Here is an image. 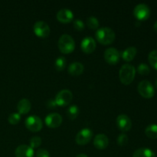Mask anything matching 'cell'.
Masks as SVG:
<instances>
[{
	"label": "cell",
	"instance_id": "cell-1",
	"mask_svg": "<svg viewBox=\"0 0 157 157\" xmlns=\"http://www.w3.org/2000/svg\"><path fill=\"white\" fill-rule=\"evenodd\" d=\"M97 41L102 44H110L114 41L116 35L113 29L108 27H103L98 29L95 33Z\"/></svg>",
	"mask_w": 157,
	"mask_h": 157
},
{
	"label": "cell",
	"instance_id": "cell-2",
	"mask_svg": "<svg viewBox=\"0 0 157 157\" xmlns=\"http://www.w3.org/2000/svg\"><path fill=\"white\" fill-rule=\"evenodd\" d=\"M136 75V69L134 66L130 64L122 65L119 71V78L121 83L124 85H129L133 82Z\"/></svg>",
	"mask_w": 157,
	"mask_h": 157
},
{
	"label": "cell",
	"instance_id": "cell-3",
	"mask_svg": "<svg viewBox=\"0 0 157 157\" xmlns=\"http://www.w3.org/2000/svg\"><path fill=\"white\" fill-rule=\"evenodd\" d=\"M58 48L63 54L71 53L75 48V42L74 38L67 34H64L58 39Z\"/></svg>",
	"mask_w": 157,
	"mask_h": 157
},
{
	"label": "cell",
	"instance_id": "cell-4",
	"mask_svg": "<svg viewBox=\"0 0 157 157\" xmlns=\"http://www.w3.org/2000/svg\"><path fill=\"white\" fill-rule=\"evenodd\" d=\"M137 90L143 98H147V99H150L155 94L154 87L150 81H147V80H144V81L140 82V84H138Z\"/></svg>",
	"mask_w": 157,
	"mask_h": 157
},
{
	"label": "cell",
	"instance_id": "cell-5",
	"mask_svg": "<svg viewBox=\"0 0 157 157\" xmlns=\"http://www.w3.org/2000/svg\"><path fill=\"white\" fill-rule=\"evenodd\" d=\"M73 99V94L71 90L67 89H64L57 94L55 97V103L57 106H61V107H64L71 104Z\"/></svg>",
	"mask_w": 157,
	"mask_h": 157
},
{
	"label": "cell",
	"instance_id": "cell-6",
	"mask_svg": "<svg viewBox=\"0 0 157 157\" xmlns=\"http://www.w3.org/2000/svg\"><path fill=\"white\" fill-rule=\"evenodd\" d=\"M133 15L135 18H137L140 21H144L150 18V9L147 5L140 3L135 6L133 9Z\"/></svg>",
	"mask_w": 157,
	"mask_h": 157
},
{
	"label": "cell",
	"instance_id": "cell-7",
	"mask_svg": "<svg viewBox=\"0 0 157 157\" xmlns=\"http://www.w3.org/2000/svg\"><path fill=\"white\" fill-rule=\"evenodd\" d=\"M25 124L27 129L32 132H38L41 130L43 127L42 121L38 116L32 115L26 118Z\"/></svg>",
	"mask_w": 157,
	"mask_h": 157
},
{
	"label": "cell",
	"instance_id": "cell-8",
	"mask_svg": "<svg viewBox=\"0 0 157 157\" xmlns=\"http://www.w3.org/2000/svg\"><path fill=\"white\" fill-rule=\"evenodd\" d=\"M34 33L39 38H47L50 34V27L48 25L43 21H38L34 24Z\"/></svg>",
	"mask_w": 157,
	"mask_h": 157
},
{
	"label": "cell",
	"instance_id": "cell-9",
	"mask_svg": "<svg viewBox=\"0 0 157 157\" xmlns=\"http://www.w3.org/2000/svg\"><path fill=\"white\" fill-rule=\"evenodd\" d=\"M92 136H93L92 130L89 128H84L77 133L75 141L78 145H85L90 142Z\"/></svg>",
	"mask_w": 157,
	"mask_h": 157
},
{
	"label": "cell",
	"instance_id": "cell-10",
	"mask_svg": "<svg viewBox=\"0 0 157 157\" xmlns=\"http://www.w3.org/2000/svg\"><path fill=\"white\" fill-rule=\"evenodd\" d=\"M121 53L115 48H109L104 52V59L108 64H115L120 61Z\"/></svg>",
	"mask_w": 157,
	"mask_h": 157
},
{
	"label": "cell",
	"instance_id": "cell-11",
	"mask_svg": "<svg viewBox=\"0 0 157 157\" xmlns=\"http://www.w3.org/2000/svg\"><path fill=\"white\" fill-rule=\"evenodd\" d=\"M45 124L49 127V128H58L60 127L62 123L63 119L61 114L58 113H49L46 116Z\"/></svg>",
	"mask_w": 157,
	"mask_h": 157
},
{
	"label": "cell",
	"instance_id": "cell-12",
	"mask_svg": "<svg viewBox=\"0 0 157 157\" xmlns=\"http://www.w3.org/2000/svg\"><path fill=\"white\" fill-rule=\"evenodd\" d=\"M117 125L121 131L127 132L131 129L132 121L127 115L120 114L117 117Z\"/></svg>",
	"mask_w": 157,
	"mask_h": 157
},
{
	"label": "cell",
	"instance_id": "cell-13",
	"mask_svg": "<svg viewBox=\"0 0 157 157\" xmlns=\"http://www.w3.org/2000/svg\"><path fill=\"white\" fill-rule=\"evenodd\" d=\"M96 41L92 37L87 36L84 38L81 41V48L83 52L86 54H90L93 52H94L96 48Z\"/></svg>",
	"mask_w": 157,
	"mask_h": 157
},
{
	"label": "cell",
	"instance_id": "cell-14",
	"mask_svg": "<svg viewBox=\"0 0 157 157\" xmlns=\"http://www.w3.org/2000/svg\"><path fill=\"white\" fill-rule=\"evenodd\" d=\"M15 154L16 157H34L35 152L30 146L20 145L15 149Z\"/></svg>",
	"mask_w": 157,
	"mask_h": 157
},
{
	"label": "cell",
	"instance_id": "cell-15",
	"mask_svg": "<svg viewBox=\"0 0 157 157\" xmlns=\"http://www.w3.org/2000/svg\"><path fill=\"white\" fill-rule=\"evenodd\" d=\"M74 14L68 9H60L57 13V19L61 23H69L73 20Z\"/></svg>",
	"mask_w": 157,
	"mask_h": 157
},
{
	"label": "cell",
	"instance_id": "cell-16",
	"mask_svg": "<svg viewBox=\"0 0 157 157\" xmlns=\"http://www.w3.org/2000/svg\"><path fill=\"white\" fill-rule=\"evenodd\" d=\"M109 144V139L104 133H99L94 139V145L98 150H104Z\"/></svg>",
	"mask_w": 157,
	"mask_h": 157
},
{
	"label": "cell",
	"instance_id": "cell-17",
	"mask_svg": "<svg viewBox=\"0 0 157 157\" xmlns=\"http://www.w3.org/2000/svg\"><path fill=\"white\" fill-rule=\"evenodd\" d=\"M32 107V104L29 100L26 98H22L18 101L17 104V110L19 114H26L29 113Z\"/></svg>",
	"mask_w": 157,
	"mask_h": 157
},
{
	"label": "cell",
	"instance_id": "cell-18",
	"mask_svg": "<svg viewBox=\"0 0 157 157\" xmlns=\"http://www.w3.org/2000/svg\"><path fill=\"white\" fill-rule=\"evenodd\" d=\"M84 70V67L83 65V64H81V62H78V61H75L73 62L72 64H71L69 65L68 69V73L71 75H73V76H78V75H81L83 73Z\"/></svg>",
	"mask_w": 157,
	"mask_h": 157
},
{
	"label": "cell",
	"instance_id": "cell-19",
	"mask_svg": "<svg viewBox=\"0 0 157 157\" xmlns=\"http://www.w3.org/2000/svg\"><path fill=\"white\" fill-rule=\"evenodd\" d=\"M136 53H137V49L136 47H129L126 48L125 50L123 51L121 53V56H122L123 59L126 61H131L133 58L136 56Z\"/></svg>",
	"mask_w": 157,
	"mask_h": 157
},
{
	"label": "cell",
	"instance_id": "cell-20",
	"mask_svg": "<svg viewBox=\"0 0 157 157\" xmlns=\"http://www.w3.org/2000/svg\"><path fill=\"white\" fill-rule=\"evenodd\" d=\"M133 157H156V153L149 148H140L133 153Z\"/></svg>",
	"mask_w": 157,
	"mask_h": 157
},
{
	"label": "cell",
	"instance_id": "cell-21",
	"mask_svg": "<svg viewBox=\"0 0 157 157\" xmlns=\"http://www.w3.org/2000/svg\"><path fill=\"white\" fill-rule=\"evenodd\" d=\"M145 133L147 137L150 139H157V124H150L147 126Z\"/></svg>",
	"mask_w": 157,
	"mask_h": 157
},
{
	"label": "cell",
	"instance_id": "cell-22",
	"mask_svg": "<svg viewBox=\"0 0 157 157\" xmlns=\"http://www.w3.org/2000/svg\"><path fill=\"white\" fill-rule=\"evenodd\" d=\"M66 64H67V61H66V58L64 57L60 56L55 60V69L58 71H61L64 70L66 67Z\"/></svg>",
	"mask_w": 157,
	"mask_h": 157
},
{
	"label": "cell",
	"instance_id": "cell-23",
	"mask_svg": "<svg viewBox=\"0 0 157 157\" xmlns=\"http://www.w3.org/2000/svg\"><path fill=\"white\" fill-rule=\"evenodd\" d=\"M79 114V108L76 105H71L67 110V117L70 120H75Z\"/></svg>",
	"mask_w": 157,
	"mask_h": 157
},
{
	"label": "cell",
	"instance_id": "cell-24",
	"mask_svg": "<svg viewBox=\"0 0 157 157\" xmlns=\"http://www.w3.org/2000/svg\"><path fill=\"white\" fill-rule=\"evenodd\" d=\"M148 61L150 65L157 70V50H153L150 52L148 55Z\"/></svg>",
	"mask_w": 157,
	"mask_h": 157
},
{
	"label": "cell",
	"instance_id": "cell-25",
	"mask_svg": "<svg viewBox=\"0 0 157 157\" xmlns=\"http://www.w3.org/2000/svg\"><path fill=\"white\" fill-rule=\"evenodd\" d=\"M87 25L90 29H93V30H95V29H98L99 27V21H98V18L94 16H90L87 18Z\"/></svg>",
	"mask_w": 157,
	"mask_h": 157
},
{
	"label": "cell",
	"instance_id": "cell-26",
	"mask_svg": "<svg viewBox=\"0 0 157 157\" xmlns=\"http://www.w3.org/2000/svg\"><path fill=\"white\" fill-rule=\"evenodd\" d=\"M8 121L10 124L12 125H15V124H18L19 121H21V115L18 113H12L8 117Z\"/></svg>",
	"mask_w": 157,
	"mask_h": 157
},
{
	"label": "cell",
	"instance_id": "cell-27",
	"mask_svg": "<svg viewBox=\"0 0 157 157\" xmlns=\"http://www.w3.org/2000/svg\"><path fill=\"white\" fill-rule=\"evenodd\" d=\"M137 72L141 75H147L150 74V68L147 64L142 63L137 67Z\"/></svg>",
	"mask_w": 157,
	"mask_h": 157
},
{
	"label": "cell",
	"instance_id": "cell-28",
	"mask_svg": "<svg viewBox=\"0 0 157 157\" xmlns=\"http://www.w3.org/2000/svg\"><path fill=\"white\" fill-rule=\"evenodd\" d=\"M41 139L39 136H33L30 140V147L32 149L38 148L41 146Z\"/></svg>",
	"mask_w": 157,
	"mask_h": 157
},
{
	"label": "cell",
	"instance_id": "cell-29",
	"mask_svg": "<svg viewBox=\"0 0 157 157\" xmlns=\"http://www.w3.org/2000/svg\"><path fill=\"white\" fill-rule=\"evenodd\" d=\"M128 140L129 138L127 135H126L125 133H121L117 137V144L123 147V146L127 145V143H128Z\"/></svg>",
	"mask_w": 157,
	"mask_h": 157
},
{
	"label": "cell",
	"instance_id": "cell-30",
	"mask_svg": "<svg viewBox=\"0 0 157 157\" xmlns=\"http://www.w3.org/2000/svg\"><path fill=\"white\" fill-rule=\"evenodd\" d=\"M74 27L76 30L82 31L84 29V23L83 22L82 20L81 19H75L73 22Z\"/></svg>",
	"mask_w": 157,
	"mask_h": 157
},
{
	"label": "cell",
	"instance_id": "cell-31",
	"mask_svg": "<svg viewBox=\"0 0 157 157\" xmlns=\"http://www.w3.org/2000/svg\"><path fill=\"white\" fill-rule=\"evenodd\" d=\"M36 157H50L48 151L44 149H39L36 152Z\"/></svg>",
	"mask_w": 157,
	"mask_h": 157
},
{
	"label": "cell",
	"instance_id": "cell-32",
	"mask_svg": "<svg viewBox=\"0 0 157 157\" xmlns=\"http://www.w3.org/2000/svg\"><path fill=\"white\" fill-rule=\"evenodd\" d=\"M47 107L50 109L55 108V107H57V104L56 103H55V100H49L47 102Z\"/></svg>",
	"mask_w": 157,
	"mask_h": 157
},
{
	"label": "cell",
	"instance_id": "cell-33",
	"mask_svg": "<svg viewBox=\"0 0 157 157\" xmlns=\"http://www.w3.org/2000/svg\"><path fill=\"white\" fill-rule=\"evenodd\" d=\"M76 157H88V156H87L86 154H84V153H81V154H78Z\"/></svg>",
	"mask_w": 157,
	"mask_h": 157
},
{
	"label": "cell",
	"instance_id": "cell-34",
	"mask_svg": "<svg viewBox=\"0 0 157 157\" xmlns=\"http://www.w3.org/2000/svg\"><path fill=\"white\" fill-rule=\"evenodd\" d=\"M153 28H154L155 31H156V32H157V21H156V22H155V24H154V26H153Z\"/></svg>",
	"mask_w": 157,
	"mask_h": 157
},
{
	"label": "cell",
	"instance_id": "cell-35",
	"mask_svg": "<svg viewBox=\"0 0 157 157\" xmlns=\"http://www.w3.org/2000/svg\"><path fill=\"white\" fill-rule=\"evenodd\" d=\"M155 85H156V87L157 88V78H156V83H155Z\"/></svg>",
	"mask_w": 157,
	"mask_h": 157
}]
</instances>
